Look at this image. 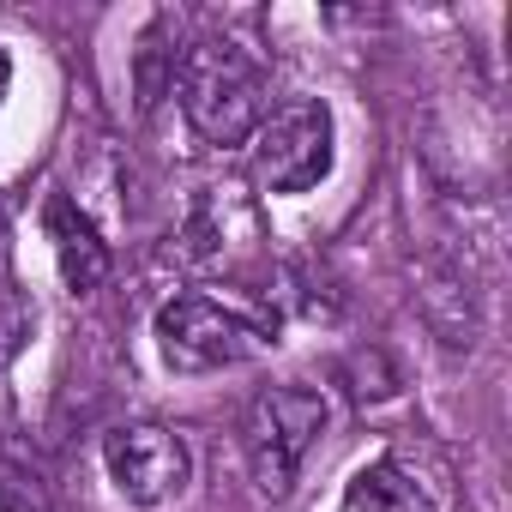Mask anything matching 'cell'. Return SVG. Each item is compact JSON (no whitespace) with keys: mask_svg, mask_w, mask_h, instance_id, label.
Wrapping results in <instances>:
<instances>
[{"mask_svg":"<svg viewBox=\"0 0 512 512\" xmlns=\"http://www.w3.org/2000/svg\"><path fill=\"white\" fill-rule=\"evenodd\" d=\"M43 235H49V247H55V266H61V278H67L73 296H91V290L109 278V247H103L97 223H91L67 193H49V205H43Z\"/></svg>","mask_w":512,"mask_h":512,"instance_id":"52a82bcc","label":"cell"},{"mask_svg":"<svg viewBox=\"0 0 512 512\" xmlns=\"http://www.w3.org/2000/svg\"><path fill=\"white\" fill-rule=\"evenodd\" d=\"M175 25L169 19H157L145 37H139V61H133V73H139V103H151L157 91H163V79L175 85V67H181V55L175 49H163V37H169Z\"/></svg>","mask_w":512,"mask_h":512,"instance_id":"9c48e42d","label":"cell"},{"mask_svg":"<svg viewBox=\"0 0 512 512\" xmlns=\"http://www.w3.org/2000/svg\"><path fill=\"white\" fill-rule=\"evenodd\" d=\"M0 512H43V506H37V494H25V488H7V482H0Z\"/></svg>","mask_w":512,"mask_h":512,"instance_id":"30bf717a","label":"cell"},{"mask_svg":"<svg viewBox=\"0 0 512 512\" xmlns=\"http://www.w3.org/2000/svg\"><path fill=\"white\" fill-rule=\"evenodd\" d=\"M332 109L320 97H296L284 109H272L253 133V181L266 193H308L332 175Z\"/></svg>","mask_w":512,"mask_h":512,"instance_id":"277c9868","label":"cell"},{"mask_svg":"<svg viewBox=\"0 0 512 512\" xmlns=\"http://www.w3.org/2000/svg\"><path fill=\"white\" fill-rule=\"evenodd\" d=\"M103 470L115 482V494L139 512H157L169 500L187 494L193 482V452L175 428H157V422H139V428H115L103 440Z\"/></svg>","mask_w":512,"mask_h":512,"instance_id":"5b68a950","label":"cell"},{"mask_svg":"<svg viewBox=\"0 0 512 512\" xmlns=\"http://www.w3.org/2000/svg\"><path fill=\"white\" fill-rule=\"evenodd\" d=\"M157 356L175 374H217L266 356L278 344V314L253 302H223L211 290H187L157 308Z\"/></svg>","mask_w":512,"mask_h":512,"instance_id":"7a4b0ae2","label":"cell"},{"mask_svg":"<svg viewBox=\"0 0 512 512\" xmlns=\"http://www.w3.org/2000/svg\"><path fill=\"white\" fill-rule=\"evenodd\" d=\"M422 314H428V326L440 332V344H476V296H470V278H464V266H434L428 272V290H422Z\"/></svg>","mask_w":512,"mask_h":512,"instance_id":"ba28073f","label":"cell"},{"mask_svg":"<svg viewBox=\"0 0 512 512\" xmlns=\"http://www.w3.org/2000/svg\"><path fill=\"white\" fill-rule=\"evenodd\" d=\"M338 512H440V500L404 452H380L344 482Z\"/></svg>","mask_w":512,"mask_h":512,"instance_id":"8992f818","label":"cell"},{"mask_svg":"<svg viewBox=\"0 0 512 512\" xmlns=\"http://www.w3.org/2000/svg\"><path fill=\"white\" fill-rule=\"evenodd\" d=\"M7 79H13V67H7V55H0V97H7Z\"/></svg>","mask_w":512,"mask_h":512,"instance_id":"8fae6325","label":"cell"},{"mask_svg":"<svg viewBox=\"0 0 512 512\" xmlns=\"http://www.w3.org/2000/svg\"><path fill=\"white\" fill-rule=\"evenodd\" d=\"M175 97L205 145H241L272 115V73L235 37H205L175 67Z\"/></svg>","mask_w":512,"mask_h":512,"instance_id":"6da1fadb","label":"cell"},{"mask_svg":"<svg viewBox=\"0 0 512 512\" xmlns=\"http://www.w3.org/2000/svg\"><path fill=\"white\" fill-rule=\"evenodd\" d=\"M332 410L314 386H266L253 392L247 416H241V452H247V476L266 500H290L296 476L308 464V452L320 446Z\"/></svg>","mask_w":512,"mask_h":512,"instance_id":"3957f363","label":"cell"}]
</instances>
